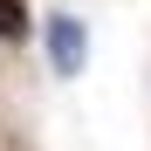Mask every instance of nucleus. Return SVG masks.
I'll use <instances>...</instances> for the list:
<instances>
[{"label":"nucleus","instance_id":"1","mask_svg":"<svg viewBox=\"0 0 151 151\" xmlns=\"http://www.w3.org/2000/svg\"><path fill=\"white\" fill-rule=\"evenodd\" d=\"M83 55H89V28L76 14H48V69L55 76H83Z\"/></svg>","mask_w":151,"mask_h":151},{"label":"nucleus","instance_id":"2","mask_svg":"<svg viewBox=\"0 0 151 151\" xmlns=\"http://www.w3.org/2000/svg\"><path fill=\"white\" fill-rule=\"evenodd\" d=\"M28 35V0H0V41H21Z\"/></svg>","mask_w":151,"mask_h":151}]
</instances>
